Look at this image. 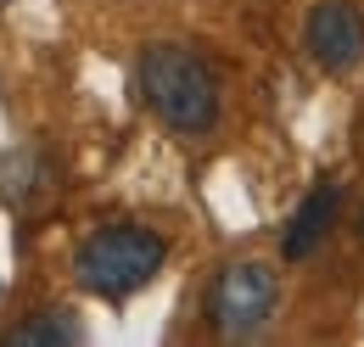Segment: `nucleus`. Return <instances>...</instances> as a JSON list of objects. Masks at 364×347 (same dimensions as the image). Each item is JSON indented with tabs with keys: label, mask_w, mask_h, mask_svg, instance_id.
Instances as JSON below:
<instances>
[{
	"label": "nucleus",
	"mask_w": 364,
	"mask_h": 347,
	"mask_svg": "<svg viewBox=\"0 0 364 347\" xmlns=\"http://www.w3.org/2000/svg\"><path fill=\"white\" fill-rule=\"evenodd\" d=\"M135 85H140V101L157 112V124H168L174 134L202 140V134L219 129L225 90H219V73L202 50H191L180 40L146 45L135 62Z\"/></svg>",
	"instance_id": "1"
},
{
	"label": "nucleus",
	"mask_w": 364,
	"mask_h": 347,
	"mask_svg": "<svg viewBox=\"0 0 364 347\" xmlns=\"http://www.w3.org/2000/svg\"><path fill=\"white\" fill-rule=\"evenodd\" d=\"M168 263V241L140 224V218H112L95 224L73 252V280L79 292H90L101 303H129L135 292H146L157 280V269Z\"/></svg>",
	"instance_id": "2"
},
{
	"label": "nucleus",
	"mask_w": 364,
	"mask_h": 347,
	"mask_svg": "<svg viewBox=\"0 0 364 347\" xmlns=\"http://www.w3.org/2000/svg\"><path fill=\"white\" fill-rule=\"evenodd\" d=\"M274 303H280V280H274L269 263H225L208 286V319L219 336H252L269 325Z\"/></svg>",
	"instance_id": "3"
},
{
	"label": "nucleus",
	"mask_w": 364,
	"mask_h": 347,
	"mask_svg": "<svg viewBox=\"0 0 364 347\" xmlns=\"http://www.w3.org/2000/svg\"><path fill=\"white\" fill-rule=\"evenodd\" d=\"M303 50L325 79H348L364 62V6L359 0H314L303 17Z\"/></svg>",
	"instance_id": "4"
},
{
	"label": "nucleus",
	"mask_w": 364,
	"mask_h": 347,
	"mask_svg": "<svg viewBox=\"0 0 364 347\" xmlns=\"http://www.w3.org/2000/svg\"><path fill=\"white\" fill-rule=\"evenodd\" d=\"M336 218H342V179H319L314 191L297 202V213L286 218V230H280V258L286 263H309L319 247L331 241Z\"/></svg>",
	"instance_id": "5"
},
{
	"label": "nucleus",
	"mask_w": 364,
	"mask_h": 347,
	"mask_svg": "<svg viewBox=\"0 0 364 347\" xmlns=\"http://www.w3.org/2000/svg\"><path fill=\"white\" fill-rule=\"evenodd\" d=\"M85 342V325L73 319V308H34L28 319H17L6 331V347H68Z\"/></svg>",
	"instance_id": "6"
},
{
	"label": "nucleus",
	"mask_w": 364,
	"mask_h": 347,
	"mask_svg": "<svg viewBox=\"0 0 364 347\" xmlns=\"http://www.w3.org/2000/svg\"><path fill=\"white\" fill-rule=\"evenodd\" d=\"M0 191L11 208H34V196L50 191V169L34 151H11V157H0Z\"/></svg>",
	"instance_id": "7"
},
{
	"label": "nucleus",
	"mask_w": 364,
	"mask_h": 347,
	"mask_svg": "<svg viewBox=\"0 0 364 347\" xmlns=\"http://www.w3.org/2000/svg\"><path fill=\"white\" fill-rule=\"evenodd\" d=\"M359 235H364V213H359Z\"/></svg>",
	"instance_id": "8"
}]
</instances>
